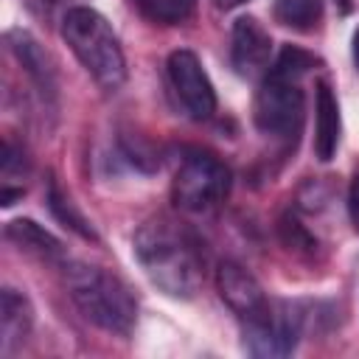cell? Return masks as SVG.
<instances>
[{"mask_svg": "<svg viewBox=\"0 0 359 359\" xmlns=\"http://www.w3.org/2000/svg\"><path fill=\"white\" fill-rule=\"evenodd\" d=\"M348 216H351L353 230L359 233V174L353 177V182L348 188Z\"/></svg>", "mask_w": 359, "mask_h": 359, "instance_id": "obj_20", "label": "cell"}, {"mask_svg": "<svg viewBox=\"0 0 359 359\" xmlns=\"http://www.w3.org/2000/svg\"><path fill=\"white\" fill-rule=\"evenodd\" d=\"M216 289L224 306L244 323H258L272 311V300L266 297L264 286L255 280L252 272H247L236 261H222L216 266Z\"/></svg>", "mask_w": 359, "mask_h": 359, "instance_id": "obj_8", "label": "cell"}, {"mask_svg": "<svg viewBox=\"0 0 359 359\" xmlns=\"http://www.w3.org/2000/svg\"><path fill=\"white\" fill-rule=\"evenodd\" d=\"M6 238L25 255L36 258V261H45V264H65L67 255H65V247L62 241L48 233L42 224H36L34 219H14L6 224Z\"/></svg>", "mask_w": 359, "mask_h": 359, "instance_id": "obj_11", "label": "cell"}, {"mask_svg": "<svg viewBox=\"0 0 359 359\" xmlns=\"http://www.w3.org/2000/svg\"><path fill=\"white\" fill-rule=\"evenodd\" d=\"M6 45H8L11 56L17 59V65L22 67V73L34 81L36 93L42 95V101L45 104H53L59 84H56V67H53L48 50L28 31H20V28H14V31L6 34Z\"/></svg>", "mask_w": 359, "mask_h": 359, "instance_id": "obj_10", "label": "cell"}, {"mask_svg": "<svg viewBox=\"0 0 359 359\" xmlns=\"http://www.w3.org/2000/svg\"><path fill=\"white\" fill-rule=\"evenodd\" d=\"M213 3L227 11V8H236V6H241V3H247V0H213Z\"/></svg>", "mask_w": 359, "mask_h": 359, "instance_id": "obj_21", "label": "cell"}, {"mask_svg": "<svg viewBox=\"0 0 359 359\" xmlns=\"http://www.w3.org/2000/svg\"><path fill=\"white\" fill-rule=\"evenodd\" d=\"M168 81L185 107V112L196 121H208L216 112V90L199 62V56L188 48H180L168 56Z\"/></svg>", "mask_w": 359, "mask_h": 359, "instance_id": "obj_7", "label": "cell"}, {"mask_svg": "<svg viewBox=\"0 0 359 359\" xmlns=\"http://www.w3.org/2000/svg\"><path fill=\"white\" fill-rule=\"evenodd\" d=\"M62 39L101 90L115 93L126 81V56L118 34L95 8H67V14L62 17Z\"/></svg>", "mask_w": 359, "mask_h": 359, "instance_id": "obj_3", "label": "cell"}, {"mask_svg": "<svg viewBox=\"0 0 359 359\" xmlns=\"http://www.w3.org/2000/svg\"><path fill=\"white\" fill-rule=\"evenodd\" d=\"M230 65L244 79L266 76L272 67V36L255 17H238L230 31Z\"/></svg>", "mask_w": 359, "mask_h": 359, "instance_id": "obj_9", "label": "cell"}, {"mask_svg": "<svg viewBox=\"0 0 359 359\" xmlns=\"http://www.w3.org/2000/svg\"><path fill=\"white\" fill-rule=\"evenodd\" d=\"M62 275L70 300L87 323L115 337L132 334L137 323V300L118 275L84 261H65Z\"/></svg>", "mask_w": 359, "mask_h": 359, "instance_id": "obj_2", "label": "cell"}, {"mask_svg": "<svg viewBox=\"0 0 359 359\" xmlns=\"http://www.w3.org/2000/svg\"><path fill=\"white\" fill-rule=\"evenodd\" d=\"M353 65H356V70H359V28H356V34H353Z\"/></svg>", "mask_w": 359, "mask_h": 359, "instance_id": "obj_22", "label": "cell"}, {"mask_svg": "<svg viewBox=\"0 0 359 359\" xmlns=\"http://www.w3.org/2000/svg\"><path fill=\"white\" fill-rule=\"evenodd\" d=\"M230 191V168L205 149H188L171 180V199L180 210L205 213L224 202Z\"/></svg>", "mask_w": 359, "mask_h": 359, "instance_id": "obj_4", "label": "cell"}, {"mask_svg": "<svg viewBox=\"0 0 359 359\" xmlns=\"http://www.w3.org/2000/svg\"><path fill=\"white\" fill-rule=\"evenodd\" d=\"M280 238L289 250H294L297 255H314L317 252V238L294 219V216H283L280 219Z\"/></svg>", "mask_w": 359, "mask_h": 359, "instance_id": "obj_18", "label": "cell"}, {"mask_svg": "<svg viewBox=\"0 0 359 359\" xmlns=\"http://www.w3.org/2000/svg\"><path fill=\"white\" fill-rule=\"evenodd\" d=\"M339 146V104L328 81H317L314 90V154L328 163Z\"/></svg>", "mask_w": 359, "mask_h": 359, "instance_id": "obj_13", "label": "cell"}, {"mask_svg": "<svg viewBox=\"0 0 359 359\" xmlns=\"http://www.w3.org/2000/svg\"><path fill=\"white\" fill-rule=\"evenodd\" d=\"M314 65H317V59H314L311 53H306V50H300V48H294V45H283V50L278 53V59L272 62L269 70L278 73V76H286V79L300 81Z\"/></svg>", "mask_w": 359, "mask_h": 359, "instance_id": "obj_17", "label": "cell"}, {"mask_svg": "<svg viewBox=\"0 0 359 359\" xmlns=\"http://www.w3.org/2000/svg\"><path fill=\"white\" fill-rule=\"evenodd\" d=\"M31 325H34V306L31 300L6 286L0 292V351L3 356H8L17 345L25 342V337L31 334Z\"/></svg>", "mask_w": 359, "mask_h": 359, "instance_id": "obj_12", "label": "cell"}, {"mask_svg": "<svg viewBox=\"0 0 359 359\" xmlns=\"http://www.w3.org/2000/svg\"><path fill=\"white\" fill-rule=\"evenodd\" d=\"M135 261L143 275L168 297L188 300L199 292L205 255L196 236L171 216L146 219L132 238Z\"/></svg>", "mask_w": 359, "mask_h": 359, "instance_id": "obj_1", "label": "cell"}, {"mask_svg": "<svg viewBox=\"0 0 359 359\" xmlns=\"http://www.w3.org/2000/svg\"><path fill=\"white\" fill-rule=\"evenodd\" d=\"M306 314L297 309V303H272V311L244 325V348L252 356H289L297 348V339L303 334Z\"/></svg>", "mask_w": 359, "mask_h": 359, "instance_id": "obj_6", "label": "cell"}, {"mask_svg": "<svg viewBox=\"0 0 359 359\" xmlns=\"http://www.w3.org/2000/svg\"><path fill=\"white\" fill-rule=\"evenodd\" d=\"M0 171H3V185H11L14 180L28 177V160L25 151L17 149L8 137L3 140V157H0Z\"/></svg>", "mask_w": 359, "mask_h": 359, "instance_id": "obj_19", "label": "cell"}, {"mask_svg": "<svg viewBox=\"0 0 359 359\" xmlns=\"http://www.w3.org/2000/svg\"><path fill=\"white\" fill-rule=\"evenodd\" d=\"M272 14L283 28L309 34L323 22V0H275Z\"/></svg>", "mask_w": 359, "mask_h": 359, "instance_id": "obj_14", "label": "cell"}, {"mask_svg": "<svg viewBox=\"0 0 359 359\" xmlns=\"http://www.w3.org/2000/svg\"><path fill=\"white\" fill-rule=\"evenodd\" d=\"M48 208H50V213L67 227V230H73L76 236H81V238H87V241H95L98 236H95V230H93V224L84 219V213L73 205V199L59 188V182L56 180H48Z\"/></svg>", "mask_w": 359, "mask_h": 359, "instance_id": "obj_15", "label": "cell"}, {"mask_svg": "<svg viewBox=\"0 0 359 359\" xmlns=\"http://www.w3.org/2000/svg\"><path fill=\"white\" fill-rule=\"evenodd\" d=\"M303 115H306V98L300 81L269 70L261 79L252 101V121L258 132L286 146H294L303 129Z\"/></svg>", "mask_w": 359, "mask_h": 359, "instance_id": "obj_5", "label": "cell"}, {"mask_svg": "<svg viewBox=\"0 0 359 359\" xmlns=\"http://www.w3.org/2000/svg\"><path fill=\"white\" fill-rule=\"evenodd\" d=\"M135 3L149 20L160 25H177L194 14V0H135Z\"/></svg>", "mask_w": 359, "mask_h": 359, "instance_id": "obj_16", "label": "cell"}, {"mask_svg": "<svg viewBox=\"0 0 359 359\" xmlns=\"http://www.w3.org/2000/svg\"><path fill=\"white\" fill-rule=\"evenodd\" d=\"M339 3H342V11H348V8H351V6H348V0H339Z\"/></svg>", "mask_w": 359, "mask_h": 359, "instance_id": "obj_23", "label": "cell"}]
</instances>
